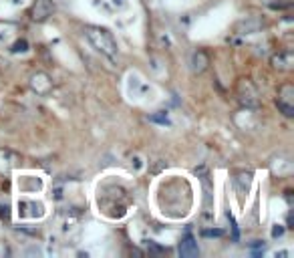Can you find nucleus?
<instances>
[{"mask_svg": "<svg viewBox=\"0 0 294 258\" xmlns=\"http://www.w3.org/2000/svg\"><path fill=\"white\" fill-rule=\"evenodd\" d=\"M177 252H179L181 258H195V256L200 254V248H198V242H195L191 236H185V238L179 242Z\"/></svg>", "mask_w": 294, "mask_h": 258, "instance_id": "8", "label": "nucleus"}, {"mask_svg": "<svg viewBox=\"0 0 294 258\" xmlns=\"http://www.w3.org/2000/svg\"><path fill=\"white\" fill-rule=\"evenodd\" d=\"M284 2H286V4H292V0H284Z\"/></svg>", "mask_w": 294, "mask_h": 258, "instance_id": "11", "label": "nucleus"}, {"mask_svg": "<svg viewBox=\"0 0 294 258\" xmlns=\"http://www.w3.org/2000/svg\"><path fill=\"white\" fill-rule=\"evenodd\" d=\"M53 10H55V4L51 2V0H36V2L32 4V8H30V16L36 22H44L48 16L53 14Z\"/></svg>", "mask_w": 294, "mask_h": 258, "instance_id": "4", "label": "nucleus"}, {"mask_svg": "<svg viewBox=\"0 0 294 258\" xmlns=\"http://www.w3.org/2000/svg\"><path fill=\"white\" fill-rule=\"evenodd\" d=\"M208 67H210V57L206 50H193L189 57V71L193 75H202Z\"/></svg>", "mask_w": 294, "mask_h": 258, "instance_id": "7", "label": "nucleus"}, {"mask_svg": "<svg viewBox=\"0 0 294 258\" xmlns=\"http://www.w3.org/2000/svg\"><path fill=\"white\" fill-rule=\"evenodd\" d=\"M236 99L244 109H258L260 107V93L256 89V85L250 79H240L238 87H236Z\"/></svg>", "mask_w": 294, "mask_h": 258, "instance_id": "2", "label": "nucleus"}, {"mask_svg": "<svg viewBox=\"0 0 294 258\" xmlns=\"http://www.w3.org/2000/svg\"><path fill=\"white\" fill-rule=\"evenodd\" d=\"M250 184H252V174L250 172H240L234 176V186L240 194H246L250 190Z\"/></svg>", "mask_w": 294, "mask_h": 258, "instance_id": "10", "label": "nucleus"}, {"mask_svg": "<svg viewBox=\"0 0 294 258\" xmlns=\"http://www.w3.org/2000/svg\"><path fill=\"white\" fill-rule=\"evenodd\" d=\"M18 162V156L8 149H0V172H8L16 166Z\"/></svg>", "mask_w": 294, "mask_h": 258, "instance_id": "9", "label": "nucleus"}, {"mask_svg": "<svg viewBox=\"0 0 294 258\" xmlns=\"http://www.w3.org/2000/svg\"><path fill=\"white\" fill-rule=\"evenodd\" d=\"M85 36L87 40L93 44L95 50H99L101 55H105L109 61L117 59V40L113 38V34L107 28L101 26H87L85 28Z\"/></svg>", "mask_w": 294, "mask_h": 258, "instance_id": "1", "label": "nucleus"}, {"mask_svg": "<svg viewBox=\"0 0 294 258\" xmlns=\"http://www.w3.org/2000/svg\"><path fill=\"white\" fill-rule=\"evenodd\" d=\"M272 67L278 69V71H290L294 67V53L290 48H284V50H278L276 55H272L270 59Z\"/></svg>", "mask_w": 294, "mask_h": 258, "instance_id": "6", "label": "nucleus"}, {"mask_svg": "<svg viewBox=\"0 0 294 258\" xmlns=\"http://www.w3.org/2000/svg\"><path fill=\"white\" fill-rule=\"evenodd\" d=\"M262 26H264V18H260V16H248V18L240 20L234 26V30H236V34H254Z\"/></svg>", "mask_w": 294, "mask_h": 258, "instance_id": "5", "label": "nucleus"}, {"mask_svg": "<svg viewBox=\"0 0 294 258\" xmlns=\"http://www.w3.org/2000/svg\"><path fill=\"white\" fill-rule=\"evenodd\" d=\"M276 105H278V111L284 117H294V87L290 83H286L278 89Z\"/></svg>", "mask_w": 294, "mask_h": 258, "instance_id": "3", "label": "nucleus"}]
</instances>
